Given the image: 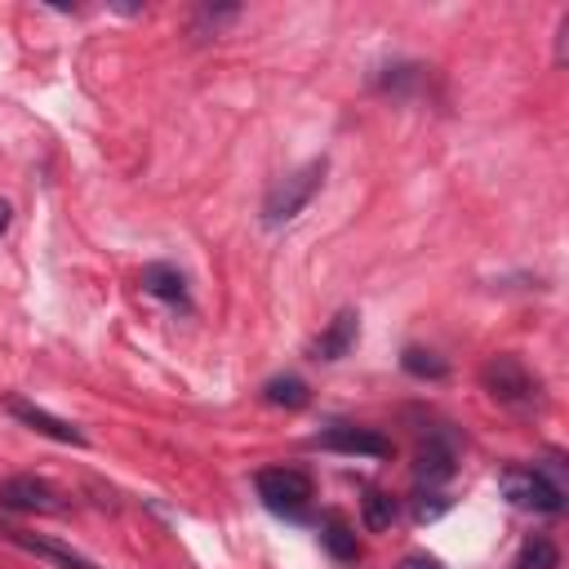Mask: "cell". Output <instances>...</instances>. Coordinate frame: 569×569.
<instances>
[{
	"instance_id": "6da1fadb",
	"label": "cell",
	"mask_w": 569,
	"mask_h": 569,
	"mask_svg": "<svg viewBox=\"0 0 569 569\" xmlns=\"http://www.w3.org/2000/svg\"><path fill=\"white\" fill-rule=\"evenodd\" d=\"M320 182H325V160H311V164L293 169L289 178H280V182L267 191V200H262V222H267V227L293 222V218L311 204V196L320 191Z\"/></svg>"
},
{
	"instance_id": "7a4b0ae2",
	"label": "cell",
	"mask_w": 569,
	"mask_h": 569,
	"mask_svg": "<svg viewBox=\"0 0 569 569\" xmlns=\"http://www.w3.org/2000/svg\"><path fill=\"white\" fill-rule=\"evenodd\" d=\"M480 382H485V391H489L498 405H511V409H529V405L538 400V378H533L511 351L489 356L485 369H480Z\"/></svg>"
},
{
	"instance_id": "3957f363",
	"label": "cell",
	"mask_w": 569,
	"mask_h": 569,
	"mask_svg": "<svg viewBox=\"0 0 569 569\" xmlns=\"http://www.w3.org/2000/svg\"><path fill=\"white\" fill-rule=\"evenodd\" d=\"M498 485H502V498H507L511 507L542 511V516H556V511L565 507V489H560L547 471H538V467H507V471L498 476Z\"/></svg>"
},
{
	"instance_id": "277c9868",
	"label": "cell",
	"mask_w": 569,
	"mask_h": 569,
	"mask_svg": "<svg viewBox=\"0 0 569 569\" xmlns=\"http://www.w3.org/2000/svg\"><path fill=\"white\" fill-rule=\"evenodd\" d=\"M0 507L4 511H27V516H58L67 502L40 476H9V480H0Z\"/></svg>"
},
{
	"instance_id": "5b68a950",
	"label": "cell",
	"mask_w": 569,
	"mask_h": 569,
	"mask_svg": "<svg viewBox=\"0 0 569 569\" xmlns=\"http://www.w3.org/2000/svg\"><path fill=\"white\" fill-rule=\"evenodd\" d=\"M258 498L271 507V511H289V516H298L307 502H311V480L302 476V471H293V467H267V471H258Z\"/></svg>"
},
{
	"instance_id": "8992f818",
	"label": "cell",
	"mask_w": 569,
	"mask_h": 569,
	"mask_svg": "<svg viewBox=\"0 0 569 569\" xmlns=\"http://www.w3.org/2000/svg\"><path fill=\"white\" fill-rule=\"evenodd\" d=\"M4 409L22 422V427H31V431H40V436H49V440H58V445H84V431L80 427H71L67 418H53L49 409H40V405H31V400H22V396H9L4 400Z\"/></svg>"
},
{
	"instance_id": "52a82bcc",
	"label": "cell",
	"mask_w": 569,
	"mask_h": 569,
	"mask_svg": "<svg viewBox=\"0 0 569 569\" xmlns=\"http://www.w3.org/2000/svg\"><path fill=\"white\" fill-rule=\"evenodd\" d=\"M316 445L338 449V453H356V458H391V440H387V436H378V431H369V427H347V422L320 431Z\"/></svg>"
},
{
	"instance_id": "ba28073f",
	"label": "cell",
	"mask_w": 569,
	"mask_h": 569,
	"mask_svg": "<svg viewBox=\"0 0 569 569\" xmlns=\"http://www.w3.org/2000/svg\"><path fill=\"white\" fill-rule=\"evenodd\" d=\"M356 338H360V316H356L351 307H342V311L329 320V329L311 342V356H316V360H342V356L356 347Z\"/></svg>"
},
{
	"instance_id": "9c48e42d",
	"label": "cell",
	"mask_w": 569,
	"mask_h": 569,
	"mask_svg": "<svg viewBox=\"0 0 569 569\" xmlns=\"http://www.w3.org/2000/svg\"><path fill=\"white\" fill-rule=\"evenodd\" d=\"M453 445H445V440H427L418 453H413V476H418V485H427V489H436V485H445L449 476H453Z\"/></svg>"
},
{
	"instance_id": "30bf717a",
	"label": "cell",
	"mask_w": 569,
	"mask_h": 569,
	"mask_svg": "<svg viewBox=\"0 0 569 569\" xmlns=\"http://www.w3.org/2000/svg\"><path fill=\"white\" fill-rule=\"evenodd\" d=\"M142 289H147L151 298L169 302V307L191 311V298H187V280H182V271H173V267H164V262H151V267L142 271Z\"/></svg>"
},
{
	"instance_id": "8fae6325",
	"label": "cell",
	"mask_w": 569,
	"mask_h": 569,
	"mask_svg": "<svg viewBox=\"0 0 569 569\" xmlns=\"http://www.w3.org/2000/svg\"><path fill=\"white\" fill-rule=\"evenodd\" d=\"M262 400L276 405V409H302V405L311 400V387H307L298 373H276V378H267Z\"/></svg>"
},
{
	"instance_id": "7c38bea8",
	"label": "cell",
	"mask_w": 569,
	"mask_h": 569,
	"mask_svg": "<svg viewBox=\"0 0 569 569\" xmlns=\"http://www.w3.org/2000/svg\"><path fill=\"white\" fill-rule=\"evenodd\" d=\"M320 542H325V551H329L333 560H342V565L360 560V542H356V529H347L342 520H329V525L320 529Z\"/></svg>"
},
{
	"instance_id": "4fadbf2b",
	"label": "cell",
	"mask_w": 569,
	"mask_h": 569,
	"mask_svg": "<svg viewBox=\"0 0 569 569\" xmlns=\"http://www.w3.org/2000/svg\"><path fill=\"white\" fill-rule=\"evenodd\" d=\"M360 520H365V529H373V533L391 529V520H396V502H391V493L369 489L365 502H360Z\"/></svg>"
},
{
	"instance_id": "5bb4252c",
	"label": "cell",
	"mask_w": 569,
	"mask_h": 569,
	"mask_svg": "<svg viewBox=\"0 0 569 569\" xmlns=\"http://www.w3.org/2000/svg\"><path fill=\"white\" fill-rule=\"evenodd\" d=\"M516 569H560V551L547 538H529L516 556Z\"/></svg>"
},
{
	"instance_id": "9a60e30c",
	"label": "cell",
	"mask_w": 569,
	"mask_h": 569,
	"mask_svg": "<svg viewBox=\"0 0 569 569\" xmlns=\"http://www.w3.org/2000/svg\"><path fill=\"white\" fill-rule=\"evenodd\" d=\"M400 365H405V373H413V378H445V373H449V365H445L436 351H422V347H405Z\"/></svg>"
},
{
	"instance_id": "2e32d148",
	"label": "cell",
	"mask_w": 569,
	"mask_h": 569,
	"mask_svg": "<svg viewBox=\"0 0 569 569\" xmlns=\"http://www.w3.org/2000/svg\"><path fill=\"white\" fill-rule=\"evenodd\" d=\"M236 13H240L236 4H222V9H209V4H204V9L196 13V27H191V31H196L200 40H204V36H218V31H222V22H231Z\"/></svg>"
},
{
	"instance_id": "e0dca14e",
	"label": "cell",
	"mask_w": 569,
	"mask_h": 569,
	"mask_svg": "<svg viewBox=\"0 0 569 569\" xmlns=\"http://www.w3.org/2000/svg\"><path fill=\"white\" fill-rule=\"evenodd\" d=\"M445 511H449V498L436 493V489H427V493L413 498V520H418V525H422V520H436V516H445Z\"/></svg>"
},
{
	"instance_id": "ac0fdd59",
	"label": "cell",
	"mask_w": 569,
	"mask_h": 569,
	"mask_svg": "<svg viewBox=\"0 0 569 569\" xmlns=\"http://www.w3.org/2000/svg\"><path fill=\"white\" fill-rule=\"evenodd\" d=\"M396 569H440V560H436V556H422V551H413V556H405Z\"/></svg>"
},
{
	"instance_id": "d6986e66",
	"label": "cell",
	"mask_w": 569,
	"mask_h": 569,
	"mask_svg": "<svg viewBox=\"0 0 569 569\" xmlns=\"http://www.w3.org/2000/svg\"><path fill=\"white\" fill-rule=\"evenodd\" d=\"M569 58V13L560 18V31H556V62H565Z\"/></svg>"
},
{
	"instance_id": "ffe728a7",
	"label": "cell",
	"mask_w": 569,
	"mask_h": 569,
	"mask_svg": "<svg viewBox=\"0 0 569 569\" xmlns=\"http://www.w3.org/2000/svg\"><path fill=\"white\" fill-rule=\"evenodd\" d=\"M9 218H13V209H9V200H0V236H4V227H9Z\"/></svg>"
}]
</instances>
